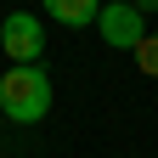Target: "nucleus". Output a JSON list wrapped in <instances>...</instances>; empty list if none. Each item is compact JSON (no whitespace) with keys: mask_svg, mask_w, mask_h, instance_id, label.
<instances>
[{"mask_svg":"<svg viewBox=\"0 0 158 158\" xmlns=\"http://www.w3.org/2000/svg\"><path fill=\"white\" fill-rule=\"evenodd\" d=\"M96 34H102V45H113V51H135V45L147 40V17L135 11L130 0H102Z\"/></svg>","mask_w":158,"mask_h":158,"instance_id":"nucleus-3","label":"nucleus"},{"mask_svg":"<svg viewBox=\"0 0 158 158\" xmlns=\"http://www.w3.org/2000/svg\"><path fill=\"white\" fill-rule=\"evenodd\" d=\"M130 56H135V68H141L147 79H158V34H147V40H141Z\"/></svg>","mask_w":158,"mask_h":158,"instance_id":"nucleus-5","label":"nucleus"},{"mask_svg":"<svg viewBox=\"0 0 158 158\" xmlns=\"http://www.w3.org/2000/svg\"><path fill=\"white\" fill-rule=\"evenodd\" d=\"M0 51L11 56V68H34L45 56V23L34 11H6L0 23Z\"/></svg>","mask_w":158,"mask_h":158,"instance_id":"nucleus-2","label":"nucleus"},{"mask_svg":"<svg viewBox=\"0 0 158 158\" xmlns=\"http://www.w3.org/2000/svg\"><path fill=\"white\" fill-rule=\"evenodd\" d=\"M51 23H68V28H96L102 17V0H40Z\"/></svg>","mask_w":158,"mask_h":158,"instance_id":"nucleus-4","label":"nucleus"},{"mask_svg":"<svg viewBox=\"0 0 158 158\" xmlns=\"http://www.w3.org/2000/svg\"><path fill=\"white\" fill-rule=\"evenodd\" d=\"M56 90H51V73L45 68H6L0 73V113L11 118V124H40V118L51 113Z\"/></svg>","mask_w":158,"mask_h":158,"instance_id":"nucleus-1","label":"nucleus"},{"mask_svg":"<svg viewBox=\"0 0 158 158\" xmlns=\"http://www.w3.org/2000/svg\"><path fill=\"white\" fill-rule=\"evenodd\" d=\"M130 6L141 11V17H152V11H158V0H130Z\"/></svg>","mask_w":158,"mask_h":158,"instance_id":"nucleus-6","label":"nucleus"}]
</instances>
